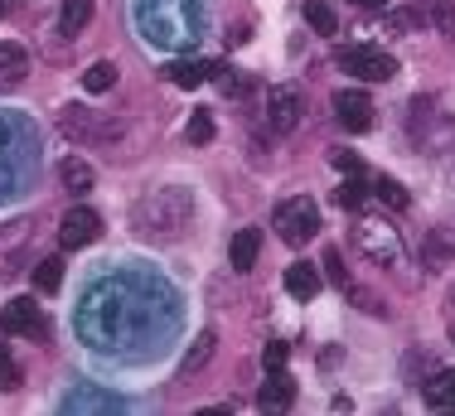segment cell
Masks as SVG:
<instances>
[{"label":"cell","instance_id":"13","mask_svg":"<svg viewBox=\"0 0 455 416\" xmlns=\"http://www.w3.org/2000/svg\"><path fill=\"white\" fill-rule=\"evenodd\" d=\"M29 78V53L20 49V44H0V83L15 87Z\"/></svg>","mask_w":455,"mask_h":416},{"label":"cell","instance_id":"7","mask_svg":"<svg viewBox=\"0 0 455 416\" xmlns=\"http://www.w3.org/2000/svg\"><path fill=\"white\" fill-rule=\"evenodd\" d=\"M300 116H306V92L291 83H281L267 92V126L276 131V136H286V131L300 126Z\"/></svg>","mask_w":455,"mask_h":416},{"label":"cell","instance_id":"17","mask_svg":"<svg viewBox=\"0 0 455 416\" xmlns=\"http://www.w3.org/2000/svg\"><path fill=\"white\" fill-rule=\"evenodd\" d=\"M63 412H122V397L83 388V392H68V397H63Z\"/></svg>","mask_w":455,"mask_h":416},{"label":"cell","instance_id":"11","mask_svg":"<svg viewBox=\"0 0 455 416\" xmlns=\"http://www.w3.org/2000/svg\"><path fill=\"white\" fill-rule=\"evenodd\" d=\"M291 402H296V382L276 368V373L262 382V392H257V407H262V412H286Z\"/></svg>","mask_w":455,"mask_h":416},{"label":"cell","instance_id":"33","mask_svg":"<svg viewBox=\"0 0 455 416\" xmlns=\"http://www.w3.org/2000/svg\"><path fill=\"white\" fill-rule=\"evenodd\" d=\"M393 29H417V15H411V10H403V15H393Z\"/></svg>","mask_w":455,"mask_h":416},{"label":"cell","instance_id":"23","mask_svg":"<svg viewBox=\"0 0 455 416\" xmlns=\"http://www.w3.org/2000/svg\"><path fill=\"white\" fill-rule=\"evenodd\" d=\"M306 25L315 29V35H334V29H339V20H334V10L324 5V0H310V5H306Z\"/></svg>","mask_w":455,"mask_h":416},{"label":"cell","instance_id":"1","mask_svg":"<svg viewBox=\"0 0 455 416\" xmlns=\"http://www.w3.org/2000/svg\"><path fill=\"white\" fill-rule=\"evenodd\" d=\"M194 218V194L180 184H156L146 189L132 208V223L140 237H180Z\"/></svg>","mask_w":455,"mask_h":416},{"label":"cell","instance_id":"25","mask_svg":"<svg viewBox=\"0 0 455 416\" xmlns=\"http://www.w3.org/2000/svg\"><path fill=\"white\" fill-rule=\"evenodd\" d=\"M59 281H63V261H59V257H44V261L35 267V286H39V291H59Z\"/></svg>","mask_w":455,"mask_h":416},{"label":"cell","instance_id":"6","mask_svg":"<svg viewBox=\"0 0 455 416\" xmlns=\"http://www.w3.org/2000/svg\"><path fill=\"white\" fill-rule=\"evenodd\" d=\"M339 68L354 73L359 83H387L397 73V63H393V53H383V49L354 44V49H339Z\"/></svg>","mask_w":455,"mask_h":416},{"label":"cell","instance_id":"10","mask_svg":"<svg viewBox=\"0 0 455 416\" xmlns=\"http://www.w3.org/2000/svg\"><path fill=\"white\" fill-rule=\"evenodd\" d=\"M334 116H339L344 131H368L373 126V102H368V92H359V87H339L334 92Z\"/></svg>","mask_w":455,"mask_h":416},{"label":"cell","instance_id":"16","mask_svg":"<svg viewBox=\"0 0 455 416\" xmlns=\"http://www.w3.org/2000/svg\"><path fill=\"white\" fill-rule=\"evenodd\" d=\"M165 78L175 83V87H204V83L213 78V68H209V63H199V59H175L165 68Z\"/></svg>","mask_w":455,"mask_h":416},{"label":"cell","instance_id":"19","mask_svg":"<svg viewBox=\"0 0 455 416\" xmlns=\"http://www.w3.org/2000/svg\"><path fill=\"white\" fill-rule=\"evenodd\" d=\"M213 344H219V334H213V330H204V334L189 344V354H184L180 373L189 378V373H199V368H209V364H213Z\"/></svg>","mask_w":455,"mask_h":416},{"label":"cell","instance_id":"37","mask_svg":"<svg viewBox=\"0 0 455 416\" xmlns=\"http://www.w3.org/2000/svg\"><path fill=\"white\" fill-rule=\"evenodd\" d=\"M451 334H455V330H451Z\"/></svg>","mask_w":455,"mask_h":416},{"label":"cell","instance_id":"32","mask_svg":"<svg viewBox=\"0 0 455 416\" xmlns=\"http://www.w3.org/2000/svg\"><path fill=\"white\" fill-rule=\"evenodd\" d=\"M20 388V364L0 348V392H15Z\"/></svg>","mask_w":455,"mask_h":416},{"label":"cell","instance_id":"27","mask_svg":"<svg viewBox=\"0 0 455 416\" xmlns=\"http://www.w3.org/2000/svg\"><path fill=\"white\" fill-rule=\"evenodd\" d=\"M431 25H436L446 39H455V10L446 5V0H431Z\"/></svg>","mask_w":455,"mask_h":416},{"label":"cell","instance_id":"4","mask_svg":"<svg viewBox=\"0 0 455 416\" xmlns=\"http://www.w3.org/2000/svg\"><path fill=\"white\" fill-rule=\"evenodd\" d=\"M272 228H276V237L286 247H306L310 237L320 233V208H315V199H306V194L281 199L276 213H272Z\"/></svg>","mask_w":455,"mask_h":416},{"label":"cell","instance_id":"18","mask_svg":"<svg viewBox=\"0 0 455 416\" xmlns=\"http://www.w3.org/2000/svg\"><path fill=\"white\" fill-rule=\"evenodd\" d=\"M451 257H455L451 228H431V237H427V267H431V271H446Z\"/></svg>","mask_w":455,"mask_h":416},{"label":"cell","instance_id":"3","mask_svg":"<svg viewBox=\"0 0 455 416\" xmlns=\"http://www.w3.org/2000/svg\"><path fill=\"white\" fill-rule=\"evenodd\" d=\"M349 237H354V247H359V257H368L373 267L397 271L407 261V247H403V237H397V228L387 223V218H359V223L349 228Z\"/></svg>","mask_w":455,"mask_h":416},{"label":"cell","instance_id":"24","mask_svg":"<svg viewBox=\"0 0 455 416\" xmlns=\"http://www.w3.org/2000/svg\"><path fill=\"white\" fill-rule=\"evenodd\" d=\"M427 402L431 407H455V373H441L436 382H427Z\"/></svg>","mask_w":455,"mask_h":416},{"label":"cell","instance_id":"36","mask_svg":"<svg viewBox=\"0 0 455 416\" xmlns=\"http://www.w3.org/2000/svg\"><path fill=\"white\" fill-rule=\"evenodd\" d=\"M0 10H5V0H0Z\"/></svg>","mask_w":455,"mask_h":416},{"label":"cell","instance_id":"29","mask_svg":"<svg viewBox=\"0 0 455 416\" xmlns=\"http://www.w3.org/2000/svg\"><path fill=\"white\" fill-rule=\"evenodd\" d=\"M334 199H339L344 208H359V204L368 199V189H363V180H359V174H354V180H344V184H339V194H334Z\"/></svg>","mask_w":455,"mask_h":416},{"label":"cell","instance_id":"20","mask_svg":"<svg viewBox=\"0 0 455 416\" xmlns=\"http://www.w3.org/2000/svg\"><path fill=\"white\" fill-rule=\"evenodd\" d=\"M29 233H35L29 218H10V223H0V252H20L29 243Z\"/></svg>","mask_w":455,"mask_h":416},{"label":"cell","instance_id":"14","mask_svg":"<svg viewBox=\"0 0 455 416\" xmlns=\"http://www.w3.org/2000/svg\"><path fill=\"white\" fill-rule=\"evenodd\" d=\"M59 180H63V189H68V194H88L92 184H97V170L88 165V160L68 156V160L59 165Z\"/></svg>","mask_w":455,"mask_h":416},{"label":"cell","instance_id":"21","mask_svg":"<svg viewBox=\"0 0 455 416\" xmlns=\"http://www.w3.org/2000/svg\"><path fill=\"white\" fill-rule=\"evenodd\" d=\"M92 20V0H63V35H83Z\"/></svg>","mask_w":455,"mask_h":416},{"label":"cell","instance_id":"15","mask_svg":"<svg viewBox=\"0 0 455 416\" xmlns=\"http://www.w3.org/2000/svg\"><path fill=\"white\" fill-rule=\"evenodd\" d=\"M257 252H262V233H257V228H243V233L233 237V247H228V257H233L237 271H252L257 267Z\"/></svg>","mask_w":455,"mask_h":416},{"label":"cell","instance_id":"8","mask_svg":"<svg viewBox=\"0 0 455 416\" xmlns=\"http://www.w3.org/2000/svg\"><path fill=\"white\" fill-rule=\"evenodd\" d=\"M0 330L15 334V339H49V320L29 295H20V300H10L5 310H0Z\"/></svg>","mask_w":455,"mask_h":416},{"label":"cell","instance_id":"2","mask_svg":"<svg viewBox=\"0 0 455 416\" xmlns=\"http://www.w3.org/2000/svg\"><path fill=\"white\" fill-rule=\"evenodd\" d=\"M199 5L194 0H136V25L146 39L165 44V49H184L199 39Z\"/></svg>","mask_w":455,"mask_h":416},{"label":"cell","instance_id":"22","mask_svg":"<svg viewBox=\"0 0 455 416\" xmlns=\"http://www.w3.org/2000/svg\"><path fill=\"white\" fill-rule=\"evenodd\" d=\"M83 87H88V92H112L116 87V68L107 59H97L88 73H83Z\"/></svg>","mask_w":455,"mask_h":416},{"label":"cell","instance_id":"12","mask_svg":"<svg viewBox=\"0 0 455 416\" xmlns=\"http://www.w3.org/2000/svg\"><path fill=\"white\" fill-rule=\"evenodd\" d=\"M286 291L296 295V300H315V295H320V271L310 267V261L286 267Z\"/></svg>","mask_w":455,"mask_h":416},{"label":"cell","instance_id":"9","mask_svg":"<svg viewBox=\"0 0 455 416\" xmlns=\"http://www.w3.org/2000/svg\"><path fill=\"white\" fill-rule=\"evenodd\" d=\"M97 237H102V218L92 213V208H68L59 223V243L63 252H78V247H92Z\"/></svg>","mask_w":455,"mask_h":416},{"label":"cell","instance_id":"30","mask_svg":"<svg viewBox=\"0 0 455 416\" xmlns=\"http://www.w3.org/2000/svg\"><path fill=\"white\" fill-rule=\"evenodd\" d=\"M286 358H291V344H281V339H272V344L262 348V368H267V373H276V368H286Z\"/></svg>","mask_w":455,"mask_h":416},{"label":"cell","instance_id":"35","mask_svg":"<svg viewBox=\"0 0 455 416\" xmlns=\"http://www.w3.org/2000/svg\"><path fill=\"white\" fill-rule=\"evenodd\" d=\"M349 5H359V10H383L387 0H349Z\"/></svg>","mask_w":455,"mask_h":416},{"label":"cell","instance_id":"26","mask_svg":"<svg viewBox=\"0 0 455 416\" xmlns=\"http://www.w3.org/2000/svg\"><path fill=\"white\" fill-rule=\"evenodd\" d=\"M324 276H330L334 281V286H339V291H349L354 286V281H349V271H344V257H339V252H324Z\"/></svg>","mask_w":455,"mask_h":416},{"label":"cell","instance_id":"34","mask_svg":"<svg viewBox=\"0 0 455 416\" xmlns=\"http://www.w3.org/2000/svg\"><path fill=\"white\" fill-rule=\"evenodd\" d=\"M334 165H339V170H354V174H359L363 165H359V160H354V156H344V150H339V156H334Z\"/></svg>","mask_w":455,"mask_h":416},{"label":"cell","instance_id":"5","mask_svg":"<svg viewBox=\"0 0 455 416\" xmlns=\"http://www.w3.org/2000/svg\"><path fill=\"white\" fill-rule=\"evenodd\" d=\"M59 126H63V136L78 140V146H112V140L122 136V122L92 112V107H78V102L59 112Z\"/></svg>","mask_w":455,"mask_h":416},{"label":"cell","instance_id":"31","mask_svg":"<svg viewBox=\"0 0 455 416\" xmlns=\"http://www.w3.org/2000/svg\"><path fill=\"white\" fill-rule=\"evenodd\" d=\"M189 140H194V146H209V140H213V116L209 112L189 116Z\"/></svg>","mask_w":455,"mask_h":416},{"label":"cell","instance_id":"28","mask_svg":"<svg viewBox=\"0 0 455 416\" xmlns=\"http://www.w3.org/2000/svg\"><path fill=\"white\" fill-rule=\"evenodd\" d=\"M373 189H378V199H383L387 208H407V189L397 180H378Z\"/></svg>","mask_w":455,"mask_h":416}]
</instances>
